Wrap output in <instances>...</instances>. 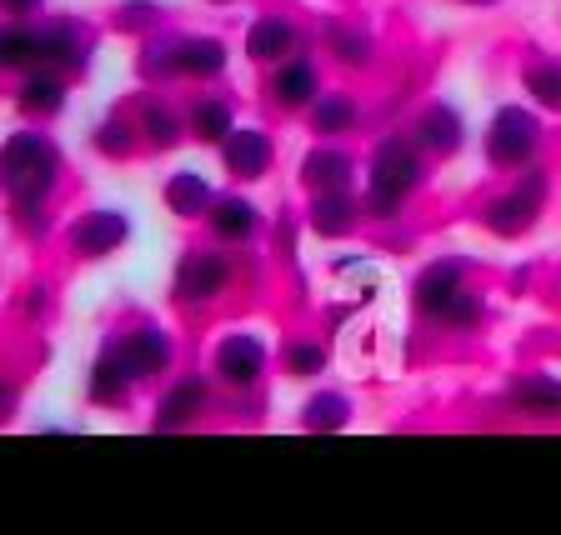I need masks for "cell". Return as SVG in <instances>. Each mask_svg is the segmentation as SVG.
Listing matches in <instances>:
<instances>
[{"mask_svg":"<svg viewBox=\"0 0 561 535\" xmlns=\"http://www.w3.org/2000/svg\"><path fill=\"white\" fill-rule=\"evenodd\" d=\"M276 361H280V375H286V381H316V375H327L331 350L321 336H286Z\"/></svg>","mask_w":561,"mask_h":535,"instance_id":"4dcf8cb0","label":"cell"},{"mask_svg":"<svg viewBox=\"0 0 561 535\" xmlns=\"http://www.w3.org/2000/svg\"><path fill=\"white\" fill-rule=\"evenodd\" d=\"M0 175H5V200L11 206H50L56 190L66 186V155L41 126H21L5 140Z\"/></svg>","mask_w":561,"mask_h":535,"instance_id":"7a4b0ae2","label":"cell"},{"mask_svg":"<svg viewBox=\"0 0 561 535\" xmlns=\"http://www.w3.org/2000/svg\"><path fill=\"white\" fill-rule=\"evenodd\" d=\"M95 56V31L76 15H46L35 21V66L46 70H66V75H81Z\"/></svg>","mask_w":561,"mask_h":535,"instance_id":"52a82bcc","label":"cell"},{"mask_svg":"<svg viewBox=\"0 0 561 535\" xmlns=\"http://www.w3.org/2000/svg\"><path fill=\"white\" fill-rule=\"evenodd\" d=\"M461 5H496V0H461Z\"/></svg>","mask_w":561,"mask_h":535,"instance_id":"d590c367","label":"cell"},{"mask_svg":"<svg viewBox=\"0 0 561 535\" xmlns=\"http://www.w3.org/2000/svg\"><path fill=\"white\" fill-rule=\"evenodd\" d=\"M467 286H471V266L461 256L426 260V266L416 270V280H411V311H416L421 321H436V311H442L456 291H467Z\"/></svg>","mask_w":561,"mask_h":535,"instance_id":"5bb4252c","label":"cell"},{"mask_svg":"<svg viewBox=\"0 0 561 535\" xmlns=\"http://www.w3.org/2000/svg\"><path fill=\"white\" fill-rule=\"evenodd\" d=\"M130 231H136V225H130L126 210L95 206V210H85V216H76V221H70L66 251H70L76 260H111L116 251H126Z\"/></svg>","mask_w":561,"mask_h":535,"instance_id":"30bf717a","label":"cell"},{"mask_svg":"<svg viewBox=\"0 0 561 535\" xmlns=\"http://www.w3.org/2000/svg\"><path fill=\"white\" fill-rule=\"evenodd\" d=\"M351 416H356V406H351L346 391H316V396L301 400V410H296V426L311 435L321 431H346Z\"/></svg>","mask_w":561,"mask_h":535,"instance_id":"f1b7e54d","label":"cell"},{"mask_svg":"<svg viewBox=\"0 0 561 535\" xmlns=\"http://www.w3.org/2000/svg\"><path fill=\"white\" fill-rule=\"evenodd\" d=\"M231 66V46L221 35H175V75L181 81H221Z\"/></svg>","mask_w":561,"mask_h":535,"instance_id":"603a6c76","label":"cell"},{"mask_svg":"<svg viewBox=\"0 0 561 535\" xmlns=\"http://www.w3.org/2000/svg\"><path fill=\"white\" fill-rule=\"evenodd\" d=\"M216 151H221V165H226V175H231L236 186L266 181L271 165H276V140H271L261 126H236Z\"/></svg>","mask_w":561,"mask_h":535,"instance_id":"e0dca14e","label":"cell"},{"mask_svg":"<svg viewBox=\"0 0 561 535\" xmlns=\"http://www.w3.org/2000/svg\"><path fill=\"white\" fill-rule=\"evenodd\" d=\"M210 396H216V381L206 371L171 375L151 406V431H191V426H201L210 410Z\"/></svg>","mask_w":561,"mask_h":535,"instance_id":"ba28073f","label":"cell"},{"mask_svg":"<svg viewBox=\"0 0 561 535\" xmlns=\"http://www.w3.org/2000/svg\"><path fill=\"white\" fill-rule=\"evenodd\" d=\"M421 186H426V151H421L407 130L376 136L371 151H366V175H362L366 221H397V210Z\"/></svg>","mask_w":561,"mask_h":535,"instance_id":"6da1fadb","label":"cell"},{"mask_svg":"<svg viewBox=\"0 0 561 535\" xmlns=\"http://www.w3.org/2000/svg\"><path fill=\"white\" fill-rule=\"evenodd\" d=\"M216 5H236V0H216Z\"/></svg>","mask_w":561,"mask_h":535,"instance_id":"8d00e7d4","label":"cell"},{"mask_svg":"<svg viewBox=\"0 0 561 535\" xmlns=\"http://www.w3.org/2000/svg\"><path fill=\"white\" fill-rule=\"evenodd\" d=\"M186 126H191V140H196V146H221V140L236 130L231 95H196V101L186 105Z\"/></svg>","mask_w":561,"mask_h":535,"instance_id":"83f0119b","label":"cell"},{"mask_svg":"<svg viewBox=\"0 0 561 535\" xmlns=\"http://www.w3.org/2000/svg\"><path fill=\"white\" fill-rule=\"evenodd\" d=\"M407 136L426 151V161H456L461 146H467V120H461V111L451 101H432L411 116Z\"/></svg>","mask_w":561,"mask_h":535,"instance_id":"7c38bea8","label":"cell"},{"mask_svg":"<svg viewBox=\"0 0 561 535\" xmlns=\"http://www.w3.org/2000/svg\"><path fill=\"white\" fill-rule=\"evenodd\" d=\"M91 151L101 155V161H111V165L136 161V155L146 151V140H140L136 116H126V111H116V116H105L101 126L91 130Z\"/></svg>","mask_w":561,"mask_h":535,"instance_id":"4316f807","label":"cell"},{"mask_svg":"<svg viewBox=\"0 0 561 535\" xmlns=\"http://www.w3.org/2000/svg\"><path fill=\"white\" fill-rule=\"evenodd\" d=\"M5 70H35V21H11V31H5Z\"/></svg>","mask_w":561,"mask_h":535,"instance_id":"836d02e7","label":"cell"},{"mask_svg":"<svg viewBox=\"0 0 561 535\" xmlns=\"http://www.w3.org/2000/svg\"><path fill=\"white\" fill-rule=\"evenodd\" d=\"M201 225H206V235L216 245H226V251H241V245L261 241V231H266V210H261L251 196L231 190V196H221L216 206H210V216Z\"/></svg>","mask_w":561,"mask_h":535,"instance_id":"2e32d148","label":"cell"},{"mask_svg":"<svg viewBox=\"0 0 561 535\" xmlns=\"http://www.w3.org/2000/svg\"><path fill=\"white\" fill-rule=\"evenodd\" d=\"M516 81H522L526 101L537 105L541 116H561V60H551V56L526 60Z\"/></svg>","mask_w":561,"mask_h":535,"instance_id":"f546056e","label":"cell"},{"mask_svg":"<svg viewBox=\"0 0 561 535\" xmlns=\"http://www.w3.org/2000/svg\"><path fill=\"white\" fill-rule=\"evenodd\" d=\"M296 181H301L306 196H321V190H356L362 186V165H356V155H351L341 140H316L311 151L296 161Z\"/></svg>","mask_w":561,"mask_h":535,"instance_id":"8fae6325","label":"cell"},{"mask_svg":"<svg viewBox=\"0 0 561 535\" xmlns=\"http://www.w3.org/2000/svg\"><path fill=\"white\" fill-rule=\"evenodd\" d=\"M271 365V346L261 340V330H226L210 346V381L231 391V396H245V391H261Z\"/></svg>","mask_w":561,"mask_h":535,"instance_id":"8992f818","label":"cell"},{"mask_svg":"<svg viewBox=\"0 0 561 535\" xmlns=\"http://www.w3.org/2000/svg\"><path fill=\"white\" fill-rule=\"evenodd\" d=\"M266 95H271V105H276V111H286V116H306V111L321 101V66H316V56L296 50L291 60L271 66Z\"/></svg>","mask_w":561,"mask_h":535,"instance_id":"4fadbf2b","label":"cell"},{"mask_svg":"<svg viewBox=\"0 0 561 535\" xmlns=\"http://www.w3.org/2000/svg\"><path fill=\"white\" fill-rule=\"evenodd\" d=\"M136 126H140V140H146V151H151V155H165V151H175L181 140H191L186 111H175V105L156 101V95H146V101H140Z\"/></svg>","mask_w":561,"mask_h":535,"instance_id":"cb8c5ba5","label":"cell"},{"mask_svg":"<svg viewBox=\"0 0 561 535\" xmlns=\"http://www.w3.org/2000/svg\"><path fill=\"white\" fill-rule=\"evenodd\" d=\"M366 221L362 190H321V196H306V231L316 241H351Z\"/></svg>","mask_w":561,"mask_h":535,"instance_id":"9a60e30c","label":"cell"},{"mask_svg":"<svg viewBox=\"0 0 561 535\" xmlns=\"http://www.w3.org/2000/svg\"><path fill=\"white\" fill-rule=\"evenodd\" d=\"M46 0H5V11H11V21H35V11H41Z\"/></svg>","mask_w":561,"mask_h":535,"instance_id":"e575fe53","label":"cell"},{"mask_svg":"<svg viewBox=\"0 0 561 535\" xmlns=\"http://www.w3.org/2000/svg\"><path fill=\"white\" fill-rule=\"evenodd\" d=\"M66 101H70V75L66 70L35 66V70H25L21 85H15V111H21L25 120H35V126L56 120L60 111H66Z\"/></svg>","mask_w":561,"mask_h":535,"instance_id":"d6986e66","label":"cell"},{"mask_svg":"<svg viewBox=\"0 0 561 535\" xmlns=\"http://www.w3.org/2000/svg\"><path fill=\"white\" fill-rule=\"evenodd\" d=\"M436 330H451V336H471V330H481L486 326V295L481 291H456L451 301L436 311V321H432Z\"/></svg>","mask_w":561,"mask_h":535,"instance_id":"1f68e13d","label":"cell"},{"mask_svg":"<svg viewBox=\"0 0 561 535\" xmlns=\"http://www.w3.org/2000/svg\"><path fill=\"white\" fill-rule=\"evenodd\" d=\"M161 5L156 0H121L116 11H111V25L116 31H126V35H156L161 31Z\"/></svg>","mask_w":561,"mask_h":535,"instance_id":"d6a6232c","label":"cell"},{"mask_svg":"<svg viewBox=\"0 0 561 535\" xmlns=\"http://www.w3.org/2000/svg\"><path fill=\"white\" fill-rule=\"evenodd\" d=\"M321 46H327L331 66H341V70H366L376 60V35L366 31V25H351V21H327Z\"/></svg>","mask_w":561,"mask_h":535,"instance_id":"d4e9b609","label":"cell"},{"mask_svg":"<svg viewBox=\"0 0 561 535\" xmlns=\"http://www.w3.org/2000/svg\"><path fill=\"white\" fill-rule=\"evenodd\" d=\"M130 391H136V375L126 371L121 350L105 340V346L95 350L91 371H85V400L101 410H121V406H130Z\"/></svg>","mask_w":561,"mask_h":535,"instance_id":"ffe728a7","label":"cell"},{"mask_svg":"<svg viewBox=\"0 0 561 535\" xmlns=\"http://www.w3.org/2000/svg\"><path fill=\"white\" fill-rule=\"evenodd\" d=\"M506 406L526 420H561V375L522 371L506 381Z\"/></svg>","mask_w":561,"mask_h":535,"instance_id":"44dd1931","label":"cell"},{"mask_svg":"<svg viewBox=\"0 0 561 535\" xmlns=\"http://www.w3.org/2000/svg\"><path fill=\"white\" fill-rule=\"evenodd\" d=\"M236 286V260L226 245H186L171 276V301L181 311H206Z\"/></svg>","mask_w":561,"mask_h":535,"instance_id":"5b68a950","label":"cell"},{"mask_svg":"<svg viewBox=\"0 0 561 535\" xmlns=\"http://www.w3.org/2000/svg\"><path fill=\"white\" fill-rule=\"evenodd\" d=\"M105 340L121 350V361L136 375V385L161 381V375L175 371V336L165 326H156V321H140V326L116 330V336H105Z\"/></svg>","mask_w":561,"mask_h":535,"instance_id":"9c48e42d","label":"cell"},{"mask_svg":"<svg viewBox=\"0 0 561 535\" xmlns=\"http://www.w3.org/2000/svg\"><path fill=\"white\" fill-rule=\"evenodd\" d=\"M296 50H301V25L291 21V15L280 11H266L251 21V31H245V60L261 70L280 66V60H291Z\"/></svg>","mask_w":561,"mask_h":535,"instance_id":"ac0fdd59","label":"cell"},{"mask_svg":"<svg viewBox=\"0 0 561 535\" xmlns=\"http://www.w3.org/2000/svg\"><path fill=\"white\" fill-rule=\"evenodd\" d=\"M216 186H210L201 171H175V175H165V186H161V206H165V216H175L181 225H196V221H206L210 216V206H216Z\"/></svg>","mask_w":561,"mask_h":535,"instance_id":"7402d4cb","label":"cell"},{"mask_svg":"<svg viewBox=\"0 0 561 535\" xmlns=\"http://www.w3.org/2000/svg\"><path fill=\"white\" fill-rule=\"evenodd\" d=\"M547 200H551V171L537 161V165H526V171H516L496 196L481 200L477 225L491 241H522V235H531L541 225Z\"/></svg>","mask_w":561,"mask_h":535,"instance_id":"3957f363","label":"cell"},{"mask_svg":"<svg viewBox=\"0 0 561 535\" xmlns=\"http://www.w3.org/2000/svg\"><path fill=\"white\" fill-rule=\"evenodd\" d=\"M541 146H547V120H541L537 105L506 101L491 111L486 136H481V155H486L491 171L502 175L526 171V165L541 161Z\"/></svg>","mask_w":561,"mask_h":535,"instance_id":"277c9868","label":"cell"},{"mask_svg":"<svg viewBox=\"0 0 561 535\" xmlns=\"http://www.w3.org/2000/svg\"><path fill=\"white\" fill-rule=\"evenodd\" d=\"M306 126H311L316 140H341L362 126V105L351 91H321V101L306 111Z\"/></svg>","mask_w":561,"mask_h":535,"instance_id":"484cf974","label":"cell"}]
</instances>
